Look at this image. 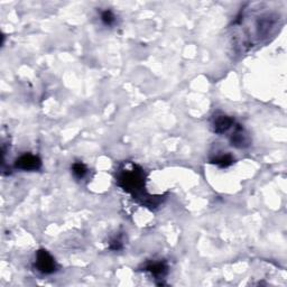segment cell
Returning a JSON list of instances; mask_svg holds the SVG:
<instances>
[{
  "instance_id": "obj_1",
  "label": "cell",
  "mask_w": 287,
  "mask_h": 287,
  "mask_svg": "<svg viewBox=\"0 0 287 287\" xmlns=\"http://www.w3.org/2000/svg\"><path fill=\"white\" fill-rule=\"evenodd\" d=\"M118 184L134 197L141 193L145 187V174L140 167L136 165L130 169H123L118 175Z\"/></svg>"
},
{
  "instance_id": "obj_2",
  "label": "cell",
  "mask_w": 287,
  "mask_h": 287,
  "mask_svg": "<svg viewBox=\"0 0 287 287\" xmlns=\"http://www.w3.org/2000/svg\"><path fill=\"white\" fill-rule=\"evenodd\" d=\"M36 270L44 275H51L57 270L56 263L52 255L45 249H39L36 253Z\"/></svg>"
},
{
  "instance_id": "obj_3",
  "label": "cell",
  "mask_w": 287,
  "mask_h": 287,
  "mask_svg": "<svg viewBox=\"0 0 287 287\" xmlns=\"http://www.w3.org/2000/svg\"><path fill=\"white\" fill-rule=\"evenodd\" d=\"M15 167L21 170H38L42 167V161L37 156L25 154L16 159Z\"/></svg>"
},
{
  "instance_id": "obj_4",
  "label": "cell",
  "mask_w": 287,
  "mask_h": 287,
  "mask_svg": "<svg viewBox=\"0 0 287 287\" xmlns=\"http://www.w3.org/2000/svg\"><path fill=\"white\" fill-rule=\"evenodd\" d=\"M234 125H235V119L231 117H228L226 115L217 116V117L213 119V122H212L213 132L216 134H219V135L227 133L231 127H234Z\"/></svg>"
},
{
  "instance_id": "obj_5",
  "label": "cell",
  "mask_w": 287,
  "mask_h": 287,
  "mask_svg": "<svg viewBox=\"0 0 287 287\" xmlns=\"http://www.w3.org/2000/svg\"><path fill=\"white\" fill-rule=\"evenodd\" d=\"M230 141L232 146L237 148H245L249 145V138L246 135L245 132H243L240 125L236 126V129L230 138Z\"/></svg>"
},
{
  "instance_id": "obj_6",
  "label": "cell",
  "mask_w": 287,
  "mask_h": 287,
  "mask_svg": "<svg viewBox=\"0 0 287 287\" xmlns=\"http://www.w3.org/2000/svg\"><path fill=\"white\" fill-rule=\"evenodd\" d=\"M145 270L150 271L152 276H155L156 278L164 277L169 271V267L164 263V261H154V263H148L145 266Z\"/></svg>"
},
{
  "instance_id": "obj_7",
  "label": "cell",
  "mask_w": 287,
  "mask_h": 287,
  "mask_svg": "<svg viewBox=\"0 0 287 287\" xmlns=\"http://www.w3.org/2000/svg\"><path fill=\"white\" fill-rule=\"evenodd\" d=\"M212 164L219 166L220 169H227V167L231 166L232 164L235 163V159L232 157L231 155L226 154V155H221V156H218L214 159L211 161Z\"/></svg>"
},
{
  "instance_id": "obj_8",
  "label": "cell",
  "mask_w": 287,
  "mask_h": 287,
  "mask_svg": "<svg viewBox=\"0 0 287 287\" xmlns=\"http://www.w3.org/2000/svg\"><path fill=\"white\" fill-rule=\"evenodd\" d=\"M72 173H73L75 179L82 180L84 179L86 174H88V169H86V166L83 164V163L76 162L72 165Z\"/></svg>"
},
{
  "instance_id": "obj_9",
  "label": "cell",
  "mask_w": 287,
  "mask_h": 287,
  "mask_svg": "<svg viewBox=\"0 0 287 287\" xmlns=\"http://www.w3.org/2000/svg\"><path fill=\"white\" fill-rule=\"evenodd\" d=\"M101 20L106 26H112L116 23V17L111 10H104L101 14Z\"/></svg>"
},
{
  "instance_id": "obj_10",
  "label": "cell",
  "mask_w": 287,
  "mask_h": 287,
  "mask_svg": "<svg viewBox=\"0 0 287 287\" xmlns=\"http://www.w3.org/2000/svg\"><path fill=\"white\" fill-rule=\"evenodd\" d=\"M122 247H123V245H122V241H121V239L120 238H115L114 240H111V242H110V249L111 250H120V249H122Z\"/></svg>"
}]
</instances>
